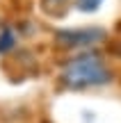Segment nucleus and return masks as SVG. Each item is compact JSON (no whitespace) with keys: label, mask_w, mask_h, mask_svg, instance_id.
I'll list each match as a JSON object with an SVG mask.
<instances>
[{"label":"nucleus","mask_w":121,"mask_h":123,"mask_svg":"<svg viewBox=\"0 0 121 123\" xmlns=\"http://www.w3.org/2000/svg\"><path fill=\"white\" fill-rule=\"evenodd\" d=\"M62 80L73 89L82 87H103L112 80V73L96 55H80L69 62L62 71Z\"/></svg>","instance_id":"f257e3e1"},{"label":"nucleus","mask_w":121,"mask_h":123,"mask_svg":"<svg viewBox=\"0 0 121 123\" xmlns=\"http://www.w3.org/2000/svg\"><path fill=\"white\" fill-rule=\"evenodd\" d=\"M105 37V30L101 27H76V30H59L57 32V41L62 46H91L96 41H101Z\"/></svg>","instance_id":"f03ea898"},{"label":"nucleus","mask_w":121,"mask_h":123,"mask_svg":"<svg viewBox=\"0 0 121 123\" xmlns=\"http://www.w3.org/2000/svg\"><path fill=\"white\" fill-rule=\"evenodd\" d=\"M14 43H16L14 32L9 30V27H2V30H0V55H2V53H9V50L14 48Z\"/></svg>","instance_id":"7ed1b4c3"},{"label":"nucleus","mask_w":121,"mask_h":123,"mask_svg":"<svg viewBox=\"0 0 121 123\" xmlns=\"http://www.w3.org/2000/svg\"><path fill=\"white\" fill-rule=\"evenodd\" d=\"M66 2H69V0H39V7L44 9L46 14H55V12H59L62 7H66Z\"/></svg>","instance_id":"20e7f679"},{"label":"nucleus","mask_w":121,"mask_h":123,"mask_svg":"<svg viewBox=\"0 0 121 123\" xmlns=\"http://www.w3.org/2000/svg\"><path fill=\"white\" fill-rule=\"evenodd\" d=\"M103 5V0H76V7L80 9V12H96V9Z\"/></svg>","instance_id":"39448f33"}]
</instances>
